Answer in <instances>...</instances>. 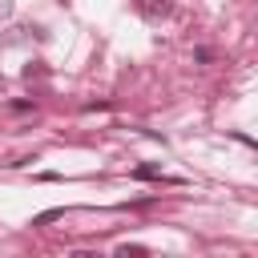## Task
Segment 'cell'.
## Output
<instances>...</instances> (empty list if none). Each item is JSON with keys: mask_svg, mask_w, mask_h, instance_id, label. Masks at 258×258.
I'll list each match as a JSON object with an SVG mask.
<instances>
[{"mask_svg": "<svg viewBox=\"0 0 258 258\" xmlns=\"http://www.w3.org/2000/svg\"><path fill=\"white\" fill-rule=\"evenodd\" d=\"M133 177H137V181H153V177H161V169L145 161V165H137V169H133Z\"/></svg>", "mask_w": 258, "mask_h": 258, "instance_id": "3", "label": "cell"}, {"mask_svg": "<svg viewBox=\"0 0 258 258\" xmlns=\"http://www.w3.org/2000/svg\"><path fill=\"white\" fill-rule=\"evenodd\" d=\"M56 218H64V210H60V206H52V210H40V214L32 218V226H48V222H56Z\"/></svg>", "mask_w": 258, "mask_h": 258, "instance_id": "2", "label": "cell"}, {"mask_svg": "<svg viewBox=\"0 0 258 258\" xmlns=\"http://www.w3.org/2000/svg\"><path fill=\"white\" fill-rule=\"evenodd\" d=\"M117 254H121V258H141V254H149V250H145V246H129V242H125V246H117Z\"/></svg>", "mask_w": 258, "mask_h": 258, "instance_id": "4", "label": "cell"}, {"mask_svg": "<svg viewBox=\"0 0 258 258\" xmlns=\"http://www.w3.org/2000/svg\"><path fill=\"white\" fill-rule=\"evenodd\" d=\"M137 8H141V16L145 20H161V16H169V0H137Z\"/></svg>", "mask_w": 258, "mask_h": 258, "instance_id": "1", "label": "cell"}, {"mask_svg": "<svg viewBox=\"0 0 258 258\" xmlns=\"http://www.w3.org/2000/svg\"><path fill=\"white\" fill-rule=\"evenodd\" d=\"M194 60H202V64H210V60H214V52H210V48H194Z\"/></svg>", "mask_w": 258, "mask_h": 258, "instance_id": "5", "label": "cell"}, {"mask_svg": "<svg viewBox=\"0 0 258 258\" xmlns=\"http://www.w3.org/2000/svg\"><path fill=\"white\" fill-rule=\"evenodd\" d=\"M8 8H12V0H0V16H4V12H8Z\"/></svg>", "mask_w": 258, "mask_h": 258, "instance_id": "6", "label": "cell"}]
</instances>
